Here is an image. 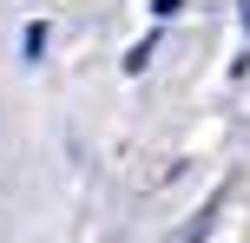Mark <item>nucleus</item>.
Instances as JSON below:
<instances>
[{
	"label": "nucleus",
	"instance_id": "nucleus-1",
	"mask_svg": "<svg viewBox=\"0 0 250 243\" xmlns=\"http://www.w3.org/2000/svg\"><path fill=\"white\" fill-rule=\"evenodd\" d=\"M237 13H244V33H250V0H237Z\"/></svg>",
	"mask_w": 250,
	"mask_h": 243
}]
</instances>
